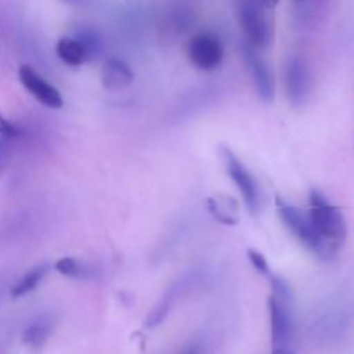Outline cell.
<instances>
[{
	"label": "cell",
	"mask_w": 354,
	"mask_h": 354,
	"mask_svg": "<svg viewBox=\"0 0 354 354\" xmlns=\"http://www.w3.org/2000/svg\"><path fill=\"white\" fill-rule=\"evenodd\" d=\"M279 2H280V0H268V3H270V9H275V7L277 6H279Z\"/></svg>",
	"instance_id": "cb8c5ba5"
},
{
	"label": "cell",
	"mask_w": 354,
	"mask_h": 354,
	"mask_svg": "<svg viewBox=\"0 0 354 354\" xmlns=\"http://www.w3.org/2000/svg\"><path fill=\"white\" fill-rule=\"evenodd\" d=\"M75 37L83 45V50L86 54V62L95 61L100 55V52H102V38H100V35L95 30H92V28H78Z\"/></svg>",
	"instance_id": "ac0fdd59"
},
{
	"label": "cell",
	"mask_w": 354,
	"mask_h": 354,
	"mask_svg": "<svg viewBox=\"0 0 354 354\" xmlns=\"http://www.w3.org/2000/svg\"><path fill=\"white\" fill-rule=\"evenodd\" d=\"M241 50L245 66L249 69V75H251L256 93L265 104H272L273 99H275V80H273L272 71H270L268 62L261 55V50L249 45L248 41H242Z\"/></svg>",
	"instance_id": "52a82bcc"
},
{
	"label": "cell",
	"mask_w": 354,
	"mask_h": 354,
	"mask_svg": "<svg viewBox=\"0 0 354 354\" xmlns=\"http://www.w3.org/2000/svg\"><path fill=\"white\" fill-rule=\"evenodd\" d=\"M283 80H286V95L292 107H303L311 95V71L306 59L299 54H290L283 66Z\"/></svg>",
	"instance_id": "8992f818"
},
{
	"label": "cell",
	"mask_w": 354,
	"mask_h": 354,
	"mask_svg": "<svg viewBox=\"0 0 354 354\" xmlns=\"http://www.w3.org/2000/svg\"><path fill=\"white\" fill-rule=\"evenodd\" d=\"M248 259L251 261L252 268H254L256 272L259 273V275H263V277L272 275V270H270L268 259H266L265 254H263V252H259L258 249L249 248L248 249Z\"/></svg>",
	"instance_id": "ffe728a7"
},
{
	"label": "cell",
	"mask_w": 354,
	"mask_h": 354,
	"mask_svg": "<svg viewBox=\"0 0 354 354\" xmlns=\"http://www.w3.org/2000/svg\"><path fill=\"white\" fill-rule=\"evenodd\" d=\"M52 266L48 263H38V265L31 266L28 272H24L16 282L10 287V297L12 299H21V297L28 296L33 290H37L40 287V283L44 282L45 277L48 275Z\"/></svg>",
	"instance_id": "4fadbf2b"
},
{
	"label": "cell",
	"mask_w": 354,
	"mask_h": 354,
	"mask_svg": "<svg viewBox=\"0 0 354 354\" xmlns=\"http://www.w3.org/2000/svg\"><path fill=\"white\" fill-rule=\"evenodd\" d=\"M17 78H19L24 90H26L37 102H40L41 106L48 107V109H62V107H64V99H62V93L59 92L57 86L48 83L47 80H45L40 73L35 71L31 66H19V69H17Z\"/></svg>",
	"instance_id": "ba28073f"
},
{
	"label": "cell",
	"mask_w": 354,
	"mask_h": 354,
	"mask_svg": "<svg viewBox=\"0 0 354 354\" xmlns=\"http://www.w3.org/2000/svg\"><path fill=\"white\" fill-rule=\"evenodd\" d=\"M275 207L277 214H279L283 227H286L287 230H289L290 234L308 249V251H311L315 256H318L320 259L327 261L324 244H322L320 237H318L317 230H315L313 223H311L310 213L303 211L301 207L294 206V204L287 203V201L282 199L280 196L275 197Z\"/></svg>",
	"instance_id": "3957f363"
},
{
	"label": "cell",
	"mask_w": 354,
	"mask_h": 354,
	"mask_svg": "<svg viewBox=\"0 0 354 354\" xmlns=\"http://www.w3.org/2000/svg\"><path fill=\"white\" fill-rule=\"evenodd\" d=\"M178 290H180V283H175V286H171L168 290H166V294L161 297V299H159V303L156 304L154 310L149 313L147 320H145V327L154 328V327H158L159 324H162V322H165V318L168 317L169 310H171L173 303H175Z\"/></svg>",
	"instance_id": "e0dca14e"
},
{
	"label": "cell",
	"mask_w": 354,
	"mask_h": 354,
	"mask_svg": "<svg viewBox=\"0 0 354 354\" xmlns=\"http://www.w3.org/2000/svg\"><path fill=\"white\" fill-rule=\"evenodd\" d=\"M0 135H3V137L14 138V140H16V138L21 135L19 127H17L14 121H10L9 118H7L3 113H0Z\"/></svg>",
	"instance_id": "7402d4cb"
},
{
	"label": "cell",
	"mask_w": 354,
	"mask_h": 354,
	"mask_svg": "<svg viewBox=\"0 0 354 354\" xmlns=\"http://www.w3.org/2000/svg\"><path fill=\"white\" fill-rule=\"evenodd\" d=\"M272 354H296L290 349V346H282V348H273Z\"/></svg>",
	"instance_id": "603a6c76"
},
{
	"label": "cell",
	"mask_w": 354,
	"mask_h": 354,
	"mask_svg": "<svg viewBox=\"0 0 354 354\" xmlns=\"http://www.w3.org/2000/svg\"><path fill=\"white\" fill-rule=\"evenodd\" d=\"M54 270L59 275L73 280H88L93 277V268L83 259L75 258V256H64L57 259L54 265Z\"/></svg>",
	"instance_id": "9a60e30c"
},
{
	"label": "cell",
	"mask_w": 354,
	"mask_h": 354,
	"mask_svg": "<svg viewBox=\"0 0 354 354\" xmlns=\"http://www.w3.org/2000/svg\"><path fill=\"white\" fill-rule=\"evenodd\" d=\"M187 57L194 68L201 71H214L221 66L225 47L220 37L211 31H201L187 41Z\"/></svg>",
	"instance_id": "5b68a950"
},
{
	"label": "cell",
	"mask_w": 354,
	"mask_h": 354,
	"mask_svg": "<svg viewBox=\"0 0 354 354\" xmlns=\"http://www.w3.org/2000/svg\"><path fill=\"white\" fill-rule=\"evenodd\" d=\"M310 218L325 249L327 261L337 258L348 239V225L344 214L332 204L320 190H310Z\"/></svg>",
	"instance_id": "6da1fadb"
},
{
	"label": "cell",
	"mask_w": 354,
	"mask_h": 354,
	"mask_svg": "<svg viewBox=\"0 0 354 354\" xmlns=\"http://www.w3.org/2000/svg\"><path fill=\"white\" fill-rule=\"evenodd\" d=\"M220 156L228 176H230V180H234L235 187H237L242 199H244L245 207H248L252 216H256L261 209V192H259V185L256 182L254 175L249 171V168L241 161V158L227 145H220Z\"/></svg>",
	"instance_id": "277c9868"
},
{
	"label": "cell",
	"mask_w": 354,
	"mask_h": 354,
	"mask_svg": "<svg viewBox=\"0 0 354 354\" xmlns=\"http://www.w3.org/2000/svg\"><path fill=\"white\" fill-rule=\"evenodd\" d=\"M183 354H199V349H197V348H189Z\"/></svg>",
	"instance_id": "d4e9b609"
},
{
	"label": "cell",
	"mask_w": 354,
	"mask_h": 354,
	"mask_svg": "<svg viewBox=\"0 0 354 354\" xmlns=\"http://www.w3.org/2000/svg\"><path fill=\"white\" fill-rule=\"evenodd\" d=\"M135 73L121 57H107L100 69V83L107 92H120L133 83Z\"/></svg>",
	"instance_id": "30bf717a"
},
{
	"label": "cell",
	"mask_w": 354,
	"mask_h": 354,
	"mask_svg": "<svg viewBox=\"0 0 354 354\" xmlns=\"http://www.w3.org/2000/svg\"><path fill=\"white\" fill-rule=\"evenodd\" d=\"M12 144L14 138L0 135V176L3 175V171H6L7 166H9L10 158H12Z\"/></svg>",
	"instance_id": "44dd1931"
},
{
	"label": "cell",
	"mask_w": 354,
	"mask_h": 354,
	"mask_svg": "<svg viewBox=\"0 0 354 354\" xmlns=\"http://www.w3.org/2000/svg\"><path fill=\"white\" fill-rule=\"evenodd\" d=\"M239 26L244 41L258 50H266L273 41V23L268 0H235Z\"/></svg>",
	"instance_id": "7a4b0ae2"
},
{
	"label": "cell",
	"mask_w": 354,
	"mask_h": 354,
	"mask_svg": "<svg viewBox=\"0 0 354 354\" xmlns=\"http://www.w3.org/2000/svg\"><path fill=\"white\" fill-rule=\"evenodd\" d=\"M52 332V322L48 317H40L31 322L23 332V344L31 349H40L48 341Z\"/></svg>",
	"instance_id": "2e32d148"
},
{
	"label": "cell",
	"mask_w": 354,
	"mask_h": 354,
	"mask_svg": "<svg viewBox=\"0 0 354 354\" xmlns=\"http://www.w3.org/2000/svg\"><path fill=\"white\" fill-rule=\"evenodd\" d=\"M268 279H270V286H272V296L277 297V299L286 301V303L292 304L294 294H292V289H290L289 283L277 275H270Z\"/></svg>",
	"instance_id": "d6986e66"
},
{
	"label": "cell",
	"mask_w": 354,
	"mask_h": 354,
	"mask_svg": "<svg viewBox=\"0 0 354 354\" xmlns=\"http://www.w3.org/2000/svg\"><path fill=\"white\" fill-rule=\"evenodd\" d=\"M55 54L64 62L66 66L71 68H80L86 62V54L83 50V45L80 44L78 38L73 37H61L55 44Z\"/></svg>",
	"instance_id": "5bb4252c"
},
{
	"label": "cell",
	"mask_w": 354,
	"mask_h": 354,
	"mask_svg": "<svg viewBox=\"0 0 354 354\" xmlns=\"http://www.w3.org/2000/svg\"><path fill=\"white\" fill-rule=\"evenodd\" d=\"M206 204L211 216H213L218 223L225 225V227H235V225L241 221V207H239L237 201L232 196H227V194H216V196L207 197Z\"/></svg>",
	"instance_id": "7c38bea8"
},
{
	"label": "cell",
	"mask_w": 354,
	"mask_h": 354,
	"mask_svg": "<svg viewBox=\"0 0 354 354\" xmlns=\"http://www.w3.org/2000/svg\"><path fill=\"white\" fill-rule=\"evenodd\" d=\"M270 332H272V348L290 346L294 337V317L292 304L270 296Z\"/></svg>",
	"instance_id": "9c48e42d"
},
{
	"label": "cell",
	"mask_w": 354,
	"mask_h": 354,
	"mask_svg": "<svg viewBox=\"0 0 354 354\" xmlns=\"http://www.w3.org/2000/svg\"><path fill=\"white\" fill-rule=\"evenodd\" d=\"M64 3H71V6H75V3H78L80 0H62Z\"/></svg>",
	"instance_id": "484cf974"
},
{
	"label": "cell",
	"mask_w": 354,
	"mask_h": 354,
	"mask_svg": "<svg viewBox=\"0 0 354 354\" xmlns=\"http://www.w3.org/2000/svg\"><path fill=\"white\" fill-rule=\"evenodd\" d=\"M330 0H292V19L299 30H311L325 17Z\"/></svg>",
	"instance_id": "8fae6325"
}]
</instances>
